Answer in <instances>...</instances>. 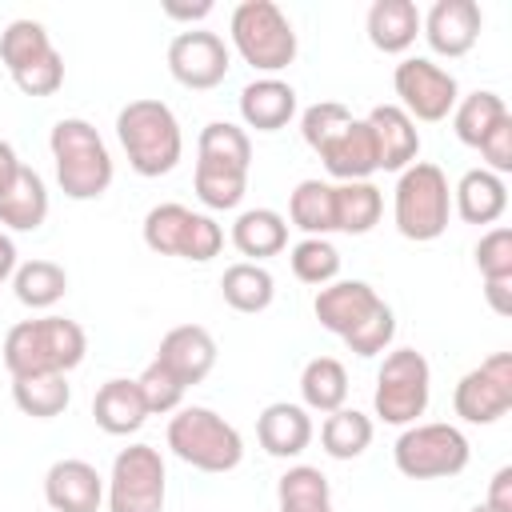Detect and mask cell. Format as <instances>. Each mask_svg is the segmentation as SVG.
Segmentation results:
<instances>
[{"label": "cell", "mask_w": 512, "mask_h": 512, "mask_svg": "<svg viewBox=\"0 0 512 512\" xmlns=\"http://www.w3.org/2000/svg\"><path fill=\"white\" fill-rule=\"evenodd\" d=\"M116 140H120L132 172L148 176V180L168 176L184 156V132H180L176 112L152 96L128 100L116 112Z\"/></svg>", "instance_id": "obj_1"}, {"label": "cell", "mask_w": 512, "mask_h": 512, "mask_svg": "<svg viewBox=\"0 0 512 512\" xmlns=\"http://www.w3.org/2000/svg\"><path fill=\"white\" fill-rule=\"evenodd\" d=\"M0 352L12 376H40V372L68 376L72 368H80L88 352V336L68 316H36V320L12 324Z\"/></svg>", "instance_id": "obj_2"}, {"label": "cell", "mask_w": 512, "mask_h": 512, "mask_svg": "<svg viewBox=\"0 0 512 512\" xmlns=\"http://www.w3.org/2000/svg\"><path fill=\"white\" fill-rule=\"evenodd\" d=\"M48 148H52V164H56V184L68 200H100L108 192V184L116 176L112 152L88 120H80V116L56 120L48 132Z\"/></svg>", "instance_id": "obj_3"}, {"label": "cell", "mask_w": 512, "mask_h": 512, "mask_svg": "<svg viewBox=\"0 0 512 512\" xmlns=\"http://www.w3.org/2000/svg\"><path fill=\"white\" fill-rule=\"evenodd\" d=\"M168 448L196 472H232L244 460V436L204 404H180L168 420Z\"/></svg>", "instance_id": "obj_4"}, {"label": "cell", "mask_w": 512, "mask_h": 512, "mask_svg": "<svg viewBox=\"0 0 512 512\" xmlns=\"http://www.w3.org/2000/svg\"><path fill=\"white\" fill-rule=\"evenodd\" d=\"M448 216H452V188H448L444 168L432 164V160L408 164V168L400 172V180H396V192H392V220H396V232H400L404 240L428 244V240L444 236Z\"/></svg>", "instance_id": "obj_5"}, {"label": "cell", "mask_w": 512, "mask_h": 512, "mask_svg": "<svg viewBox=\"0 0 512 512\" xmlns=\"http://www.w3.org/2000/svg\"><path fill=\"white\" fill-rule=\"evenodd\" d=\"M228 32H232V48L240 52V60L264 76H276L280 68H288L296 60V28L284 16V8L272 0L236 4Z\"/></svg>", "instance_id": "obj_6"}, {"label": "cell", "mask_w": 512, "mask_h": 512, "mask_svg": "<svg viewBox=\"0 0 512 512\" xmlns=\"http://www.w3.org/2000/svg\"><path fill=\"white\" fill-rule=\"evenodd\" d=\"M0 64L24 96H52L64 84V56L56 52L48 28L28 16L0 32Z\"/></svg>", "instance_id": "obj_7"}, {"label": "cell", "mask_w": 512, "mask_h": 512, "mask_svg": "<svg viewBox=\"0 0 512 512\" xmlns=\"http://www.w3.org/2000/svg\"><path fill=\"white\" fill-rule=\"evenodd\" d=\"M472 460V444L456 424H408L392 444V464L408 480H444L460 476Z\"/></svg>", "instance_id": "obj_8"}, {"label": "cell", "mask_w": 512, "mask_h": 512, "mask_svg": "<svg viewBox=\"0 0 512 512\" xmlns=\"http://www.w3.org/2000/svg\"><path fill=\"white\" fill-rule=\"evenodd\" d=\"M144 244L156 256H180L192 264H208L224 248V228L208 212H192L188 204H156L144 216Z\"/></svg>", "instance_id": "obj_9"}, {"label": "cell", "mask_w": 512, "mask_h": 512, "mask_svg": "<svg viewBox=\"0 0 512 512\" xmlns=\"http://www.w3.org/2000/svg\"><path fill=\"white\" fill-rule=\"evenodd\" d=\"M432 400V368L424 360V352L416 348H392L376 372V392H372V408L384 424L408 428L424 416Z\"/></svg>", "instance_id": "obj_10"}, {"label": "cell", "mask_w": 512, "mask_h": 512, "mask_svg": "<svg viewBox=\"0 0 512 512\" xmlns=\"http://www.w3.org/2000/svg\"><path fill=\"white\" fill-rule=\"evenodd\" d=\"M168 496V468L160 448L128 444L116 452L108 472V512H160Z\"/></svg>", "instance_id": "obj_11"}, {"label": "cell", "mask_w": 512, "mask_h": 512, "mask_svg": "<svg viewBox=\"0 0 512 512\" xmlns=\"http://www.w3.org/2000/svg\"><path fill=\"white\" fill-rule=\"evenodd\" d=\"M392 88L400 96V108L424 124L448 120L456 100H460L456 76L444 64H436L432 56H404L392 72Z\"/></svg>", "instance_id": "obj_12"}, {"label": "cell", "mask_w": 512, "mask_h": 512, "mask_svg": "<svg viewBox=\"0 0 512 512\" xmlns=\"http://www.w3.org/2000/svg\"><path fill=\"white\" fill-rule=\"evenodd\" d=\"M452 408L464 424H496L512 408V352H492L452 388Z\"/></svg>", "instance_id": "obj_13"}, {"label": "cell", "mask_w": 512, "mask_h": 512, "mask_svg": "<svg viewBox=\"0 0 512 512\" xmlns=\"http://www.w3.org/2000/svg\"><path fill=\"white\" fill-rule=\"evenodd\" d=\"M228 68H232V52L208 28H184L168 44V72L176 84H184L192 92L216 88L228 76Z\"/></svg>", "instance_id": "obj_14"}, {"label": "cell", "mask_w": 512, "mask_h": 512, "mask_svg": "<svg viewBox=\"0 0 512 512\" xmlns=\"http://www.w3.org/2000/svg\"><path fill=\"white\" fill-rule=\"evenodd\" d=\"M484 28V12L476 0H436L428 12H420V36L436 56H464L476 48Z\"/></svg>", "instance_id": "obj_15"}, {"label": "cell", "mask_w": 512, "mask_h": 512, "mask_svg": "<svg viewBox=\"0 0 512 512\" xmlns=\"http://www.w3.org/2000/svg\"><path fill=\"white\" fill-rule=\"evenodd\" d=\"M384 300L376 296L372 284L364 280H332L324 288H316V300H312V312L320 320V328H328L332 336L348 340L364 328V320H372V312L380 308Z\"/></svg>", "instance_id": "obj_16"}, {"label": "cell", "mask_w": 512, "mask_h": 512, "mask_svg": "<svg viewBox=\"0 0 512 512\" xmlns=\"http://www.w3.org/2000/svg\"><path fill=\"white\" fill-rule=\"evenodd\" d=\"M156 364H164L184 388H192L216 368V340L204 324H176L160 336Z\"/></svg>", "instance_id": "obj_17"}, {"label": "cell", "mask_w": 512, "mask_h": 512, "mask_svg": "<svg viewBox=\"0 0 512 512\" xmlns=\"http://www.w3.org/2000/svg\"><path fill=\"white\" fill-rule=\"evenodd\" d=\"M44 500L52 512H100L104 504V476L88 460H56L44 472Z\"/></svg>", "instance_id": "obj_18"}, {"label": "cell", "mask_w": 512, "mask_h": 512, "mask_svg": "<svg viewBox=\"0 0 512 512\" xmlns=\"http://www.w3.org/2000/svg\"><path fill=\"white\" fill-rule=\"evenodd\" d=\"M316 156L324 160L328 176H336L340 184H348V180H368L372 172H380L372 128H368V120H356V116H352L340 132H332V136L316 148Z\"/></svg>", "instance_id": "obj_19"}, {"label": "cell", "mask_w": 512, "mask_h": 512, "mask_svg": "<svg viewBox=\"0 0 512 512\" xmlns=\"http://www.w3.org/2000/svg\"><path fill=\"white\" fill-rule=\"evenodd\" d=\"M364 120L372 128L376 164L384 172H404L408 164H416V156H420V132H416V120L400 104H376Z\"/></svg>", "instance_id": "obj_20"}, {"label": "cell", "mask_w": 512, "mask_h": 512, "mask_svg": "<svg viewBox=\"0 0 512 512\" xmlns=\"http://www.w3.org/2000/svg\"><path fill=\"white\" fill-rule=\"evenodd\" d=\"M256 440L276 460H296L312 444V416L304 404L276 400L256 416Z\"/></svg>", "instance_id": "obj_21"}, {"label": "cell", "mask_w": 512, "mask_h": 512, "mask_svg": "<svg viewBox=\"0 0 512 512\" xmlns=\"http://www.w3.org/2000/svg\"><path fill=\"white\" fill-rule=\"evenodd\" d=\"M296 116V88L280 76H256L240 88V120L256 132H280Z\"/></svg>", "instance_id": "obj_22"}, {"label": "cell", "mask_w": 512, "mask_h": 512, "mask_svg": "<svg viewBox=\"0 0 512 512\" xmlns=\"http://www.w3.org/2000/svg\"><path fill=\"white\" fill-rule=\"evenodd\" d=\"M364 32L376 52L400 56L420 36V8L412 0H372V8L364 16Z\"/></svg>", "instance_id": "obj_23"}, {"label": "cell", "mask_w": 512, "mask_h": 512, "mask_svg": "<svg viewBox=\"0 0 512 512\" xmlns=\"http://www.w3.org/2000/svg\"><path fill=\"white\" fill-rule=\"evenodd\" d=\"M452 208L464 224H496L508 208V184L504 176L488 168H468L452 188Z\"/></svg>", "instance_id": "obj_24"}, {"label": "cell", "mask_w": 512, "mask_h": 512, "mask_svg": "<svg viewBox=\"0 0 512 512\" xmlns=\"http://www.w3.org/2000/svg\"><path fill=\"white\" fill-rule=\"evenodd\" d=\"M92 420H96V428L108 432V436H128V432H136V428L148 420V408H144V396H140L136 380L116 376V380L100 384L96 396H92Z\"/></svg>", "instance_id": "obj_25"}, {"label": "cell", "mask_w": 512, "mask_h": 512, "mask_svg": "<svg viewBox=\"0 0 512 512\" xmlns=\"http://www.w3.org/2000/svg\"><path fill=\"white\" fill-rule=\"evenodd\" d=\"M232 244L252 264H260L268 256H280L288 248V220L276 208H244L232 220Z\"/></svg>", "instance_id": "obj_26"}, {"label": "cell", "mask_w": 512, "mask_h": 512, "mask_svg": "<svg viewBox=\"0 0 512 512\" xmlns=\"http://www.w3.org/2000/svg\"><path fill=\"white\" fill-rule=\"evenodd\" d=\"M48 220V184L36 168H20L16 184L0 196V224L12 232H36Z\"/></svg>", "instance_id": "obj_27"}, {"label": "cell", "mask_w": 512, "mask_h": 512, "mask_svg": "<svg viewBox=\"0 0 512 512\" xmlns=\"http://www.w3.org/2000/svg\"><path fill=\"white\" fill-rule=\"evenodd\" d=\"M220 296H224L228 308H236L244 316H256V312H264L276 300V280H272V272L264 264L236 260L220 276Z\"/></svg>", "instance_id": "obj_28"}, {"label": "cell", "mask_w": 512, "mask_h": 512, "mask_svg": "<svg viewBox=\"0 0 512 512\" xmlns=\"http://www.w3.org/2000/svg\"><path fill=\"white\" fill-rule=\"evenodd\" d=\"M288 220L304 236L336 232V188L328 180H300L288 196Z\"/></svg>", "instance_id": "obj_29"}, {"label": "cell", "mask_w": 512, "mask_h": 512, "mask_svg": "<svg viewBox=\"0 0 512 512\" xmlns=\"http://www.w3.org/2000/svg\"><path fill=\"white\" fill-rule=\"evenodd\" d=\"M300 400L308 412H336L348 400V372L336 356H312L300 372Z\"/></svg>", "instance_id": "obj_30"}, {"label": "cell", "mask_w": 512, "mask_h": 512, "mask_svg": "<svg viewBox=\"0 0 512 512\" xmlns=\"http://www.w3.org/2000/svg\"><path fill=\"white\" fill-rule=\"evenodd\" d=\"M504 116H512L508 104H504V96H500V92H488V88H476V92H468V96L456 100V108H452V132H456L460 144L480 148V140H484Z\"/></svg>", "instance_id": "obj_31"}, {"label": "cell", "mask_w": 512, "mask_h": 512, "mask_svg": "<svg viewBox=\"0 0 512 512\" xmlns=\"http://www.w3.org/2000/svg\"><path fill=\"white\" fill-rule=\"evenodd\" d=\"M196 160L200 164H220V168H232V172H248L252 168V140L240 124L212 120L196 136Z\"/></svg>", "instance_id": "obj_32"}, {"label": "cell", "mask_w": 512, "mask_h": 512, "mask_svg": "<svg viewBox=\"0 0 512 512\" xmlns=\"http://www.w3.org/2000/svg\"><path fill=\"white\" fill-rule=\"evenodd\" d=\"M12 292H16V300H20L24 308L44 312V308H52V304L64 300V292H68V272H64L56 260H24V264H16V272H12Z\"/></svg>", "instance_id": "obj_33"}, {"label": "cell", "mask_w": 512, "mask_h": 512, "mask_svg": "<svg viewBox=\"0 0 512 512\" xmlns=\"http://www.w3.org/2000/svg\"><path fill=\"white\" fill-rule=\"evenodd\" d=\"M12 400L24 416L32 420H52L72 404V384L60 372H40V376H12Z\"/></svg>", "instance_id": "obj_34"}, {"label": "cell", "mask_w": 512, "mask_h": 512, "mask_svg": "<svg viewBox=\"0 0 512 512\" xmlns=\"http://www.w3.org/2000/svg\"><path fill=\"white\" fill-rule=\"evenodd\" d=\"M276 512H332L328 476L312 464H292L276 480Z\"/></svg>", "instance_id": "obj_35"}, {"label": "cell", "mask_w": 512, "mask_h": 512, "mask_svg": "<svg viewBox=\"0 0 512 512\" xmlns=\"http://www.w3.org/2000/svg\"><path fill=\"white\" fill-rule=\"evenodd\" d=\"M332 188H336V232L364 236L380 224L384 196L372 180H348V184H332Z\"/></svg>", "instance_id": "obj_36"}, {"label": "cell", "mask_w": 512, "mask_h": 512, "mask_svg": "<svg viewBox=\"0 0 512 512\" xmlns=\"http://www.w3.org/2000/svg\"><path fill=\"white\" fill-rule=\"evenodd\" d=\"M320 444L332 460H356L364 456V448L372 444V420L360 408H336L324 416L320 424Z\"/></svg>", "instance_id": "obj_37"}, {"label": "cell", "mask_w": 512, "mask_h": 512, "mask_svg": "<svg viewBox=\"0 0 512 512\" xmlns=\"http://www.w3.org/2000/svg\"><path fill=\"white\" fill-rule=\"evenodd\" d=\"M192 188H196V200L212 212H228L244 200L248 192V172H232V168H220V164H200L196 160V172H192Z\"/></svg>", "instance_id": "obj_38"}, {"label": "cell", "mask_w": 512, "mask_h": 512, "mask_svg": "<svg viewBox=\"0 0 512 512\" xmlns=\"http://www.w3.org/2000/svg\"><path fill=\"white\" fill-rule=\"evenodd\" d=\"M288 264H292V276L312 288H324L340 276V252L328 236H304L300 244H292Z\"/></svg>", "instance_id": "obj_39"}, {"label": "cell", "mask_w": 512, "mask_h": 512, "mask_svg": "<svg viewBox=\"0 0 512 512\" xmlns=\"http://www.w3.org/2000/svg\"><path fill=\"white\" fill-rule=\"evenodd\" d=\"M136 388H140V396H144V408H148V416H164V412H176L180 408V400H184V384L164 368V364H148L140 376H136Z\"/></svg>", "instance_id": "obj_40"}, {"label": "cell", "mask_w": 512, "mask_h": 512, "mask_svg": "<svg viewBox=\"0 0 512 512\" xmlns=\"http://www.w3.org/2000/svg\"><path fill=\"white\" fill-rule=\"evenodd\" d=\"M352 120V112L340 104V100H320V104H308L304 112H300V136H304V144L316 152L332 132H340L344 124Z\"/></svg>", "instance_id": "obj_41"}, {"label": "cell", "mask_w": 512, "mask_h": 512, "mask_svg": "<svg viewBox=\"0 0 512 512\" xmlns=\"http://www.w3.org/2000/svg\"><path fill=\"white\" fill-rule=\"evenodd\" d=\"M476 268L484 280L496 276H512V228H488L476 244Z\"/></svg>", "instance_id": "obj_42"}, {"label": "cell", "mask_w": 512, "mask_h": 512, "mask_svg": "<svg viewBox=\"0 0 512 512\" xmlns=\"http://www.w3.org/2000/svg\"><path fill=\"white\" fill-rule=\"evenodd\" d=\"M476 152L484 156V168H488V172H496V176L512 172V116H504V120L480 140Z\"/></svg>", "instance_id": "obj_43"}, {"label": "cell", "mask_w": 512, "mask_h": 512, "mask_svg": "<svg viewBox=\"0 0 512 512\" xmlns=\"http://www.w3.org/2000/svg\"><path fill=\"white\" fill-rule=\"evenodd\" d=\"M484 504L496 508V512H512V464L496 468V476L488 480V500Z\"/></svg>", "instance_id": "obj_44"}, {"label": "cell", "mask_w": 512, "mask_h": 512, "mask_svg": "<svg viewBox=\"0 0 512 512\" xmlns=\"http://www.w3.org/2000/svg\"><path fill=\"white\" fill-rule=\"evenodd\" d=\"M484 300L492 304V312H496V316H508V312H512V276L484 280Z\"/></svg>", "instance_id": "obj_45"}, {"label": "cell", "mask_w": 512, "mask_h": 512, "mask_svg": "<svg viewBox=\"0 0 512 512\" xmlns=\"http://www.w3.org/2000/svg\"><path fill=\"white\" fill-rule=\"evenodd\" d=\"M164 16L168 20H188V28L204 16H212V0H196V4H180V0H164Z\"/></svg>", "instance_id": "obj_46"}, {"label": "cell", "mask_w": 512, "mask_h": 512, "mask_svg": "<svg viewBox=\"0 0 512 512\" xmlns=\"http://www.w3.org/2000/svg\"><path fill=\"white\" fill-rule=\"evenodd\" d=\"M20 168H24V164H20V156H16V148H12L8 140H0V196H4V192H8L12 184H16V176H20Z\"/></svg>", "instance_id": "obj_47"}, {"label": "cell", "mask_w": 512, "mask_h": 512, "mask_svg": "<svg viewBox=\"0 0 512 512\" xmlns=\"http://www.w3.org/2000/svg\"><path fill=\"white\" fill-rule=\"evenodd\" d=\"M12 272H16V244L8 232H0V284L12 280Z\"/></svg>", "instance_id": "obj_48"}, {"label": "cell", "mask_w": 512, "mask_h": 512, "mask_svg": "<svg viewBox=\"0 0 512 512\" xmlns=\"http://www.w3.org/2000/svg\"><path fill=\"white\" fill-rule=\"evenodd\" d=\"M468 512H496V508H488V504H476V508H468Z\"/></svg>", "instance_id": "obj_49"}]
</instances>
